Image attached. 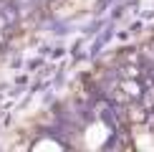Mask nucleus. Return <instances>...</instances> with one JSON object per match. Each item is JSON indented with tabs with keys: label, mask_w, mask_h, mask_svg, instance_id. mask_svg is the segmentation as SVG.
<instances>
[{
	"label": "nucleus",
	"mask_w": 154,
	"mask_h": 152,
	"mask_svg": "<svg viewBox=\"0 0 154 152\" xmlns=\"http://www.w3.org/2000/svg\"><path fill=\"white\" fill-rule=\"evenodd\" d=\"M121 89H124V94L129 97V101L142 99V94H144V84L139 79H121Z\"/></svg>",
	"instance_id": "obj_1"
},
{
	"label": "nucleus",
	"mask_w": 154,
	"mask_h": 152,
	"mask_svg": "<svg viewBox=\"0 0 154 152\" xmlns=\"http://www.w3.org/2000/svg\"><path fill=\"white\" fill-rule=\"evenodd\" d=\"M109 38H111V28H106V30H104V33H101L99 38H96V41H94V46H91V48H94V51H101V48H104V46H106V41H109Z\"/></svg>",
	"instance_id": "obj_2"
}]
</instances>
